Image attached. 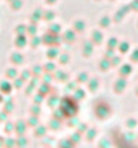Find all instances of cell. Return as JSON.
I'll return each mask as SVG.
<instances>
[{
    "instance_id": "cell-1",
    "label": "cell",
    "mask_w": 138,
    "mask_h": 148,
    "mask_svg": "<svg viewBox=\"0 0 138 148\" xmlns=\"http://www.w3.org/2000/svg\"><path fill=\"white\" fill-rule=\"evenodd\" d=\"M125 86H126V82L125 80H120L118 84H116V88L118 90H122V88H125Z\"/></svg>"
},
{
    "instance_id": "cell-4",
    "label": "cell",
    "mask_w": 138,
    "mask_h": 148,
    "mask_svg": "<svg viewBox=\"0 0 138 148\" xmlns=\"http://www.w3.org/2000/svg\"><path fill=\"white\" fill-rule=\"evenodd\" d=\"M131 60H133V61H138V49L133 53V56H131Z\"/></svg>"
},
{
    "instance_id": "cell-2",
    "label": "cell",
    "mask_w": 138,
    "mask_h": 148,
    "mask_svg": "<svg viewBox=\"0 0 138 148\" xmlns=\"http://www.w3.org/2000/svg\"><path fill=\"white\" fill-rule=\"evenodd\" d=\"M135 125H137V120H129L127 121V126L129 128H134Z\"/></svg>"
},
{
    "instance_id": "cell-3",
    "label": "cell",
    "mask_w": 138,
    "mask_h": 148,
    "mask_svg": "<svg viewBox=\"0 0 138 148\" xmlns=\"http://www.w3.org/2000/svg\"><path fill=\"white\" fill-rule=\"evenodd\" d=\"M130 72H131V67H130V65H125V67H123V71H122V73L127 75V73H130Z\"/></svg>"
},
{
    "instance_id": "cell-5",
    "label": "cell",
    "mask_w": 138,
    "mask_h": 148,
    "mask_svg": "<svg viewBox=\"0 0 138 148\" xmlns=\"http://www.w3.org/2000/svg\"><path fill=\"white\" fill-rule=\"evenodd\" d=\"M137 95H138V87H137Z\"/></svg>"
}]
</instances>
